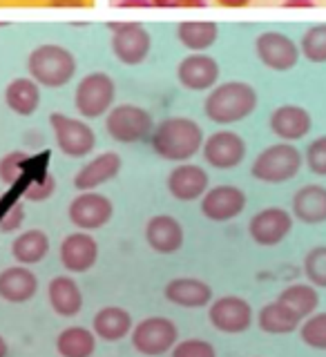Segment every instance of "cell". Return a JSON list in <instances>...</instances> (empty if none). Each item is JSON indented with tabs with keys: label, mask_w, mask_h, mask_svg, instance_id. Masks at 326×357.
Wrapping results in <instances>:
<instances>
[{
	"label": "cell",
	"mask_w": 326,
	"mask_h": 357,
	"mask_svg": "<svg viewBox=\"0 0 326 357\" xmlns=\"http://www.w3.org/2000/svg\"><path fill=\"white\" fill-rule=\"evenodd\" d=\"M177 81L190 92H210L219 83V63L206 52H190L177 65Z\"/></svg>",
	"instance_id": "16"
},
{
	"label": "cell",
	"mask_w": 326,
	"mask_h": 357,
	"mask_svg": "<svg viewBox=\"0 0 326 357\" xmlns=\"http://www.w3.org/2000/svg\"><path fill=\"white\" fill-rule=\"evenodd\" d=\"M246 141L242 134L232 130H217L210 137H206L201 154L210 167L215 170H232V167L242 165L246 159Z\"/></svg>",
	"instance_id": "13"
},
{
	"label": "cell",
	"mask_w": 326,
	"mask_h": 357,
	"mask_svg": "<svg viewBox=\"0 0 326 357\" xmlns=\"http://www.w3.org/2000/svg\"><path fill=\"white\" fill-rule=\"evenodd\" d=\"M54 192H56V178L54 174L45 172L40 178H34V181L27 183V188L22 190V199L31 201V204H43V201L52 199Z\"/></svg>",
	"instance_id": "37"
},
{
	"label": "cell",
	"mask_w": 326,
	"mask_h": 357,
	"mask_svg": "<svg viewBox=\"0 0 326 357\" xmlns=\"http://www.w3.org/2000/svg\"><path fill=\"white\" fill-rule=\"evenodd\" d=\"M38 293V277L27 266H11L0 273V299L9 304H25Z\"/></svg>",
	"instance_id": "23"
},
{
	"label": "cell",
	"mask_w": 326,
	"mask_h": 357,
	"mask_svg": "<svg viewBox=\"0 0 326 357\" xmlns=\"http://www.w3.org/2000/svg\"><path fill=\"white\" fill-rule=\"evenodd\" d=\"M210 188V176L201 165L197 163H179L172 167L168 174V192L172 199L181 201V204H190V201H201Z\"/></svg>",
	"instance_id": "18"
},
{
	"label": "cell",
	"mask_w": 326,
	"mask_h": 357,
	"mask_svg": "<svg viewBox=\"0 0 326 357\" xmlns=\"http://www.w3.org/2000/svg\"><path fill=\"white\" fill-rule=\"evenodd\" d=\"M255 54L264 67L273 72H288L299 63V43L284 31H262L255 38Z\"/></svg>",
	"instance_id": "10"
},
{
	"label": "cell",
	"mask_w": 326,
	"mask_h": 357,
	"mask_svg": "<svg viewBox=\"0 0 326 357\" xmlns=\"http://www.w3.org/2000/svg\"><path fill=\"white\" fill-rule=\"evenodd\" d=\"M293 212H288L279 206H271L260 210L249 221V234L257 245L271 248V245L282 243L290 230H293Z\"/></svg>",
	"instance_id": "14"
},
{
	"label": "cell",
	"mask_w": 326,
	"mask_h": 357,
	"mask_svg": "<svg viewBox=\"0 0 326 357\" xmlns=\"http://www.w3.org/2000/svg\"><path fill=\"white\" fill-rule=\"evenodd\" d=\"M5 103L18 116H31L40 105V85L31 76H18L5 87Z\"/></svg>",
	"instance_id": "27"
},
{
	"label": "cell",
	"mask_w": 326,
	"mask_h": 357,
	"mask_svg": "<svg viewBox=\"0 0 326 357\" xmlns=\"http://www.w3.org/2000/svg\"><path fill=\"white\" fill-rule=\"evenodd\" d=\"M47 7H52V9H83V7H87V0H47Z\"/></svg>",
	"instance_id": "42"
},
{
	"label": "cell",
	"mask_w": 326,
	"mask_h": 357,
	"mask_svg": "<svg viewBox=\"0 0 326 357\" xmlns=\"http://www.w3.org/2000/svg\"><path fill=\"white\" fill-rule=\"evenodd\" d=\"M304 163L306 167L318 176H326V134L316 137L304 150Z\"/></svg>",
	"instance_id": "38"
},
{
	"label": "cell",
	"mask_w": 326,
	"mask_h": 357,
	"mask_svg": "<svg viewBox=\"0 0 326 357\" xmlns=\"http://www.w3.org/2000/svg\"><path fill=\"white\" fill-rule=\"evenodd\" d=\"M257 324H260V328L268 335H288V333L299 331L302 319L288 306H284L282 301L275 299L260 310Z\"/></svg>",
	"instance_id": "30"
},
{
	"label": "cell",
	"mask_w": 326,
	"mask_h": 357,
	"mask_svg": "<svg viewBox=\"0 0 326 357\" xmlns=\"http://www.w3.org/2000/svg\"><path fill=\"white\" fill-rule=\"evenodd\" d=\"M27 161H29V152H25V150L7 152L3 159H0V181L7 185H14L20 178L22 167H25Z\"/></svg>",
	"instance_id": "36"
},
{
	"label": "cell",
	"mask_w": 326,
	"mask_h": 357,
	"mask_svg": "<svg viewBox=\"0 0 326 357\" xmlns=\"http://www.w3.org/2000/svg\"><path fill=\"white\" fill-rule=\"evenodd\" d=\"M170 357H217V351L206 340L190 337L184 342H177V346L170 351Z\"/></svg>",
	"instance_id": "39"
},
{
	"label": "cell",
	"mask_w": 326,
	"mask_h": 357,
	"mask_svg": "<svg viewBox=\"0 0 326 357\" xmlns=\"http://www.w3.org/2000/svg\"><path fill=\"white\" fill-rule=\"evenodd\" d=\"M22 221H25V206L22 204H14L9 206V210L0 217V232H16L20 230Z\"/></svg>",
	"instance_id": "40"
},
{
	"label": "cell",
	"mask_w": 326,
	"mask_h": 357,
	"mask_svg": "<svg viewBox=\"0 0 326 357\" xmlns=\"http://www.w3.org/2000/svg\"><path fill=\"white\" fill-rule=\"evenodd\" d=\"M277 299L293 310L302 321L311 317L320 306V293L313 284H290L279 293Z\"/></svg>",
	"instance_id": "32"
},
{
	"label": "cell",
	"mask_w": 326,
	"mask_h": 357,
	"mask_svg": "<svg viewBox=\"0 0 326 357\" xmlns=\"http://www.w3.org/2000/svg\"><path fill=\"white\" fill-rule=\"evenodd\" d=\"M117 85L105 72H89L74 89V107L81 119H101L114 107Z\"/></svg>",
	"instance_id": "5"
},
{
	"label": "cell",
	"mask_w": 326,
	"mask_h": 357,
	"mask_svg": "<svg viewBox=\"0 0 326 357\" xmlns=\"http://www.w3.org/2000/svg\"><path fill=\"white\" fill-rule=\"evenodd\" d=\"M268 128H271V132L279 141L295 143L299 139H304L313 130V119L306 107L295 105V103H286V105H279L271 112Z\"/></svg>",
	"instance_id": "19"
},
{
	"label": "cell",
	"mask_w": 326,
	"mask_h": 357,
	"mask_svg": "<svg viewBox=\"0 0 326 357\" xmlns=\"http://www.w3.org/2000/svg\"><path fill=\"white\" fill-rule=\"evenodd\" d=\"M299 337L309 349L326 351V310H316L299 326Z\"/></svg>",
	"instance_id": "34"
},
{
	"label": "cell",
	"mask_w": 326,
	"mask_h": 357,
	"mask_svg": "<svg viewBox=\"0 0 326 357\" xmlns=\"http://www.w3.org/2000/svg\"><path fill=\"white\" fill-rule=\"evenodd\" d=\"M204 130L188 116H168L154 128L150 143L152 152L163 161L186 163L204 148Z\"/></svg>",
	"instance_id": "1"
},
{
	"label": "cell",
	"mask_w": 326,
	"mask_h": 357,
	"mask_svg": "<svg viewBox=\"0 0 326 357\" xmlns=\"http://www.w3.org/2000/svg\"><path fill=\"white\" fill-rule=\"evenodd\" d=\"M304 275L309 284L326 288V245H316L304 257Z\"/></svg>",
	"instance_id": "35"
},
{
	"label": "cell",
	"mask_w": 326,
	"mask_h": 357,
	"mask_svg": "<svg viewBox=\"0 0 326 357\" xmlns=\"http://www.w3.org/2000/svg\"><path fill=\"white\" fill-rule=\"evenodd\" d=\"M134 351L145 357H161L170 353L179 342V328L172 319L152 315L145 317L139 324H134L130 333Z\"/></svg>",
	"instance_id": "7"
},
{
	"label": "cell",
	"mask_w": 326,
	"mask_h": 357,
	"mask_svg": "<svg viewBox=\"0 0 326 357\" xmlns=\"http://www.w3.org/2000/svg\"><path fill=\"white\" fill-rule=\"evenodd\" d=\"M27 72L40 87L59 89L76 74V56L59 43H43L27 56Z\"/></svg>",
	"instance_id": "3"
},
{
	"label": "cell",
	"mask_w": 326,
	"mask_h": 357,
	"mask_svg": "<svg viewBox=\"0 0 326 357\" xmlns=\"http://www.w3.org/2000/svg\"><path fill=\"white\" fill-rule=\"evenodd\" d=\"M50 252V237L45 230L31 228L20 232L18 237L11 241V257L20 266H34L40 264Z\"/></svg>",
	"instance_id": "28"
},
{
	"label": "cell",
	"mask_w": 326,
	"mask_h": 357,
	"mask_svg": "<svg viewBox=\"0 0 326 357\" xmlns=\"http://www.w3.org/2000/svg\"><path fill=\"white\" fill-rule=\"evenodd\" d=\"M299 52L309 63H326V22L311 25L299 38Z\"/></svg>",
	"instance_id": "33"
},
{
	"label": "cell",
	"mask_w": 326,
	"mask_h": 357,
	"mask_svg": "<svg viewBox=\"0 0 326 357\" xmlns=\"http://www.w3.org/2000/svg\"><path fill=\"white\" fill-rule=\"evenodd\" d=\"M293 217L306 226L326 221V185L306 183L293 195Z\"/></svg>",
	"instance_id": "24"
},
{
	"label": "cell",
	"mask_w": 326,
	"mask_h": 357,
	"mask_svg": "<svg viewBox=\"0 0 326 357\" xmlns=\"http://www.w3.org/2000/svg\"><path fill=\"white\" fill-rule=\"evenodd\" d=\"M132 315L121 306H103L92 319V331L103 342H121L132 333Z\"/></svg>",
	"instance_id": "26"
},
{
	"label": "cell",
	"mask_w": 326,
	"mask_h": 357,
	"mask_svg": "<svg viewBox=\"0 0 326 357\" xmlns=\"http://www.w3.org/2000/svg\"><path fill=\"white\" fill-rule=\"evenodd\" d=\"M114 215V206L112 201L96 192V190H89V192H81L78 197L72 199L70 208H67V217L74 223L78 230L92 232L108 226Z\"/></svg>",
	"instance_id": "12"
},
{
	"label": "cell",
	"mask_w": 326,
	"mask_h": 357,
	"mask_svg": "<svg viewBox=\"0 0 326 357\" xmlns=\"http://www.w3.org/2000/svg\"><path fill=\"white\" fill-rule=\"evenodd\" d=\"M117 7H121V9H148V7H152V0H119Z\"/></svg>",
	"instance_id": "43"
},
{
	"label": "cell",
	"mask_w": 326,
	"mask_h": 357,
	"mask_svg": "<svg viewBox=\"0 0 326 357\" xmlns=\"http://www.w3.org/2000/svg\"><path fill=\"white\" fill-rule=\"evenodd\" d=\"M260 96L257 89L246 81L217 83L204 100V114L217 126H232L249 119L257 109Z\"/></svg>",
	"instance_id": "2"
},
{
	"label": "cell",
	"mask_w": 326,
	"mask_h": 357,
	"mask_svg": "<svg viewBox=\"0 0 326 357\" xmlns=\"http://www.w3.org/2000/svg\"><path fill=\"white\" fill-rule=\"evenodd\" d=\"M304 165V154H302L295 143L279 141L264 148L260 154L255 156V161L251 165L253 178L262 183H286L290 178H295Z\"/></svg>",
	"instance_id": "4"
},
{
	"label": "cell",
	"mask_w": 326,
	"mask_h": 357,
	"mask_svg": "<svg viewBox=\"0 0 326 357\" xmlns=\"http://www.w3.org/2000/svg\"><path fill=\"white\" fill-rule=\"evenodd\" d=\"M96 351V335L85 326L63 328L56 337V353L61 357H92Z\"/></svg>",
	"instance_id": "31"
},
{
	"label": "cell",
	"mask_w": 326,
	"mask_h": 357,
	"mask_svg": "<svg viewBox=\"0 0 326 357\" xmlns=\"http://www.w3.org/2000/svg\"><path fill=\"white\" fill-rule=\"evenodd\" d=\"M154 119L145 107L134 103L114 105L105 114V132L117 143H143L152 137Z\"/></svg>",
	"instance_id": "6"
},
{
	"label": "cell",
	"mask_w": 326,
	"mask_h": 357,
	"mask_svg": "<svg viewBox=\"0 0 326 357\" xmlns=\"http://www.w3.org/2000/svg\"><path fill=\"white\" fill-rule=\"evenodd\" d=\"M145 241L159 255H175L184 245V226L172 215H154L145 223Z\"/></svg>",
	"instance_id": "21"
},
{
	"label": "cell",
	"mask_w": 326,
	"mask_h": 357,
	"mask_svg": "<svg viewBox=\"0 0 326 357\" xmlns=\"http://www.w3.org/2000/svg\"><path fill=\"white\" fill-rule=\"evenodd\" d=\"M112 31V54L121 65H141L152 50V36L141 22H108Z\"/></svg>",
	"instance_id": "9"
},
{
	"label": "cell",
	"mask_w": 326,
	"mask_h": 357,
	"mask_svg": "<svg viewBox=\"0 0 326 357\" xmlns=\"http://www.w3.org/2000/svg\"><path fill=\"white\" fill-rule=\"evenodd\" d=\"M253 0H215V5L223 7V9H244L249 7Z\"/></svg>",
	"instance_id": "45"
},
{
	"label": "cell",
	"mask_w": 326,
	"mask_h": 357,
	"mask_svg": "<svg viewBox=\"0 0 326 357\" xmlns=\"http://www.w3.org/2000/svg\"><path fill=\"white\" fill-rule=\"evenodd\" d=\"M59 257H61V264L67 273L81 275V273H87L94 268V264L98 259V243L89 232L78 230V232L67 234V237L61 241Z\"/></svg>",
	"instance_id": "17"
},
{
	"label": "cell",
	"mask_w": 326,
	"mask_h": 357,
	"mask_svg": "<svg viewBox=\"0 0 326 357\" xmlns=\"http://www.w3.org/2000/svg\"><path fill=\"white\" fill-rule=\"evenodd\" d=\"M165 299L181 308H206L212 301V288L197 277H175L163 288Z\"/></svg>",
	"instance_id": "22"
},
{
	"label": "cell",
	"mask_w": 326,
	"mask_h": 357,
	"mask_svg": "<svg viewBox=\"0 0 326 357\" xmlns=\"http://www.w3.org/2000/svg\"><path fill=\"white\" fill-rule=\"evenodd\" d=\"M246 192L237 185L221 183L215 188H208V192L201 197V215L208 221L215 223H226L237 219L242 212L246 210Z\"/></svg>",
	"instance_id": "15"
},
{
	"label": "cell",
	"mask_w": 326,
	"mask_h": 357,
	"mask_svg": "<svg viewBox=\"0 0 326 357\" xmlns=\"http://www.w3.org/2000/svg\"><path fill=\"white\" fill-rule=\"evenodd\" d=\"M7 355H9V346H7L3 335H0V357H7Z\"/></svg>",
	"instance_id": "46"
},
{
	"label": "cell",
	"mask_w": 326,
	"mask_h": 357,
	"mask_svg": "<svg viewBox=\"0 0 326 357\" xmlns=\"http://www.w3.org/2000/svg\"><path fill=\"white\" fill-rule=\"evenodd\" d=\"M50 128L54 132V141L59 150L70 159H83L96 145V134L87 126L85 119H76L63 112H52Z\"/></svg>",
	"instance_id": "8"
},
{
	"label": "cell",
	"mask_w": 326,
	"mask_h": 357,
	"mask_svg": "<svg viewBox=\"0 0 326 357\" xmlns=\"http://www.w3.org/2000/svg\"><path fill=\"white\" fill-rule=\"evenodd\" d=\"M282 7H286V9H313L316 7V0H284Z\"/></svg>",
	"instance_id": "44"
},
{
	"label": "cell",
	"mask_w": 326,
	"mask_h": 357,
	"mask_svg": "<svg viewBox=\"0 0 326 357\" xmlns=\"http://www.w3.org/2000/svg\"><path fill=\"white\" fill-rule=\"evenodd\" d=\"M123 167V159L117 152H103L89 159L85 165L78 167V172L74 174V188L78 192H89L96 190L103 183L112 181Z\"/></svg>",
	"instance_id": "20"
},
{
	"label": "cell",
	"mask_w": 326,
	"mask_h": 357,
	"mask_svg": "<svg viewBox=\"0 0 326 357\" xmlns=\"http://www.w3.org/2000/svg\"><path fill=\"white\" fill-rule=\"evenodd\" d=\"M152 7H159V9H204L206 0H152Z\"/></svg>",
	"instance_id": "41"
},
{
	"label": "cell",
	"mask_w": 326,
	"mask_h": 357,
	"mask_svg": "<svg viewBox=\"0 0 326 357\" xmlns=\"http://www.w3.org/2000/svg\"><path fill=\"white\" fill-rule=\"evenodd\" d=\"M219 38V27L212 20H184L177 25V40L190 52H206Z\"/></svg>",
	"instance_id": "29"
},
{
	"label": "cell",
	"mask_w": 326,
	"mask_h": 357,
	"mask_svg": "<svg viewBox=\"0 0 326 357\" xmlns=\"http://www.w3.org/2000/svg\"><path fill=\"white\" fill-rule=\"evenodd\" d=\"M208 321L212 328L226 335L246 333L253 324V306L239 295H223L208 306Z\"/></svg>",
	"instance_id": "11"
},
{
	"label": "cell",
	"mask_w": 326,
	"mask_h": 357,
	"mask_svg": "<svg viewBox=\"0 0 326 357\" xmlns=\"http://www.w3.org/2000/svg\"><path fill=\"white\" fill-rule=\"evenodd\" d=\"M47 299L56 315L76 317L83 308V293L70 275L54 277L47 286Z\"/></svg>",
	"instance_id": "25"
}]
</instances>
